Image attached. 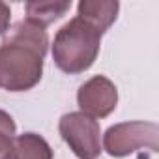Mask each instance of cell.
Returning <instances> with one entry per match:
<instances>
[{
  "label": "cell",
  "mask_w": 159,
  "mask_h": 159,
  "mask_svg": "<svg viewBox=\"0 0 159 159\" xmlns=\"http://www.w3.org/2000/svg\"><path fill=\"white\" fill-rule=\"evenodd\" d=\"M101 36L103 34L99 30L81 17L71 19L58 30L54 38L52 58L56 66L69 75L86 71L99 54Z\"/></svg>",
  "instance_id": "6da1fadb"
},
{
  "label": "cell",
  "mask_w": 159,
  "mask_h": 159,
  "mask_svg": "<svg viewBox=\"0 0 159 159\" xmlns=\"http://www.w3.org/2000/svg\"><path fill=\"white\" fill-rule=\"evenodd\" d=\"M43 52L11 41L0 43V86L10 92H26L34 88L43 73Z\"/></svg>",
  "instance_id": "7a4b0ae2"
},
{
  "label": "cell",
  "mask_w": 159,
  "mask_h": 159,
  "mask_svg": "<svg viewBox=\"0 0 159 159\" xmlns=\"http://www.w3.org/2000/svg\"><path fill=\"white\" fill-rule=\"evenodd\" d=\"M157 137L159 127L153 122H125L107 129L103 146L112 157H124L140 148L157 152Z\"/></svg>",
  "instance_id": "3957f363"
},
{
  "label": "cell",
  "mask_w": 159,
  "mask_h": 159,
  "mask_svg": "<svg viewBox=\"0 0 159 159\" xmlns=\"http://www.w3.org/2000/svg\"><path fill=\"white\" fill-rule=\"evenodd\" d=\"M62 139L69 144L79 159H96L101 153V129L98 120L83 114L69 112L58 124Z\"/></svg>",
  "instance_id": "277c9868"
},
{
  "label": "cell",
  "mask_w": 159,
  "mask_h": 159,
  "mask_svg": "<svg viewBox=\"0 0 159 159\" xmlns=\"http://www.w3.org/2000/svg\"><path fill=\"white\" fill-rule=\"evenodd\" d=\"M77 101L83 114L90 118H105L109 116L118 103L116 86L103 75H96L86 81L77 94Z\"/></svg>",
  "instance_id": "5b68a950"
},
{
  "label": "cell",
  "mask_w": 159,
  "mask_h": 159,
  "mask_svg": "<svg viewBox=\"0 0 159 159\" xmlns=\"http://www.w3.org/2000/svg\"><path fill=\"white\" fill-rule=\"evenodd\" d=\"M79 15L83 21H86L88 25H92L96 30H99L101 34H105L111 25L116 21L120 4L118 2H105V0H83L77 6Z\"/></svg>",
  "instance_id": "8992f818"
},
{
  "label": "cell",
  "mask_w": 159,
  "mask_h": 159,
  "mask_svg": "<svg viewBox=\"0 0 159 159\" xmlns=\"http://www.w3.org/2000/svg\"><path fill=\"white\" fill-rule=\"evenodd\" d=\"M26 19L38 23L39 26H47L51 23H54L56 19H60L62 15H66V11L71 8L69 0L58 2V0H43V2H26Z\"/></svg>",
  "instance_id": "52a82bcc"
},
{
  "label": "cell",
  "mask_w": 159,
  "mask_h": 159,
  "mask_svg": "<svg viewBox=\"0 0 159 159\" xmlns=\"http://www.w3.org/2000/svg\"><path fill=\"white\" fill-rule=\"evenodd\" d=\"M17 159H52V150L45 139L36 133H25L15 137Z\"/></svg>",
  "instance_id": "ba28073f"
},
{
  "label": "cell",
  "mask_w": 159,
  "mask_h": 159,
  "mask_svg": "<svg viewBox=\"0 0 159 159\" xmlns=\"http://www.w3.org/2000/svg\"><path fill=\"white\" fill-rule=\"evenodd\" d=\"M0 159H17L15 122L4 111H0Z\"/></svg>",
  "instance_id": "9c48e42d"
},
{
  "label": "cell",
  "mask_w": 159,
  "mask_h": 159,
  "mask_svg": "<svg viewBox=\"0 0 159 159\" xmlns=\"http://www.w3.org/2000/svg\"><path fill=\"white\" fill-rule=\"evenodd\" d=\"M10 17H11L10 6L0 2V36H4L10 30Z\"/></svg>",
  "instance_id": "30bf717a"
}]
</instances>
